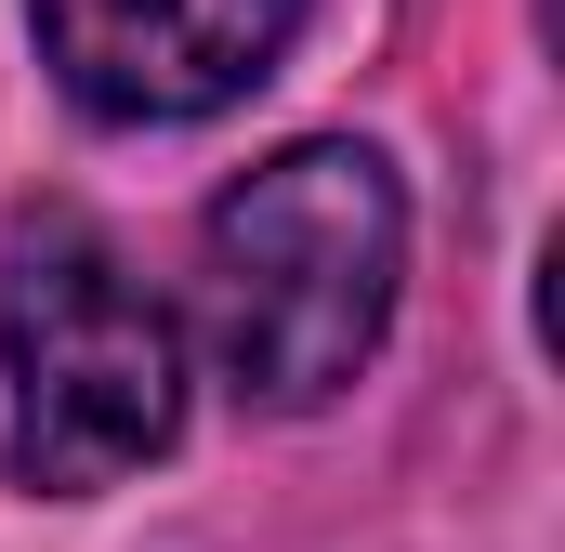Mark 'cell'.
Instances as JSON below:
<instances>
[{
	"label": "cell",
	"mask_w": 565,
	"mask_h": 552,
	"mask_svg": "<svg viewBox=\"0 0 565 552\" xmlns=\"http://www.w3.org/2000/svg\"><path fill=\"white\" fill-rule=\"evenodd\" d=\"M408 276V198L369 145H277L211 198V342L250 408H329Z\"/></svg>",
	"instance_id": "cell-1"
},
{
	"label": "cell",
	"mask_w": 565,
	"mask_h": 552,
	"mask_svg": "<svg viewBox=\"0 0 565 552\" xmlns=\"http://www.w3.org/2000/svg\"><path fill=\"white\" fill-rule=\"evenodd\" d=\"M0 369H13V487L26 500H93L145 474L171 434H184V342L93 224L40 211L13 237V276H0Z\"/></svg>",
	"instance_id": "cell-2"
},
{
	"label": "cell",
	"mask_w": 565,
	"mask_h": 552,
	"mask_svg": "<svg viewBox=\"0 0 565 552\" xmlns=\"http://www.w3.org/2000/svg\"><path fill=\"white\" fill-rule=\"evenodd\" d=\"M93 119H211L289 53L302 0H26Z\"/></svg>",
	"instance_id": "cell-3"
}]
</instances>
